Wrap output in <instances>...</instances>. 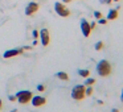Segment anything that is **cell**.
<instances>
[{"label": "cell", "mask_w": 123, "mask_h": 112, "mask_svg": "<svg viewBox=\"0 0 123 112\" xmlns=\"http://www.w3.org/2000/svg\"><path fill=\"white\" fill-rule=\"evenodd\" d=\"M103 45H105V44L103 42H102V41H98V42H97L95 44V46H94V48H95V50H102V49H103Z\"/></svg>", "instance_id": "14"}, {"label": "cell", "mask_w": 123, "mask_h": 112, "mask_svg": "<svg viewBox=\"0 0 123 112\" xmlns=\"http://www.w3.org/2000/svg\"><path fill=\"white\" fill-rule=\"evenodd\" d=\"M85 94H86V96H90L91 94H93V87H91V86H86Z\"/></svg>", "instance_id": "15"}, {"label": "cell", "mask_w": 123, "mask_h": 112, "mask_svg": "<svg viewBox=\"0 0 123 112\" xmlns=\"http://www.w3.org/2000/svg\"><path fill=\"white\" fill-rule=\"evenodd\" d=\"M112 1H119V0H112Z\"/></svg>", "instance_id": "27"}, {"label": "cell", "mask_w": 123, "mask_h": 112, "mask_svg": "<svg viewBox=\"0 0 123 112\" xmlns=\"http://www.w3.org/2000/svg\"><path fill=\"white\" fill-rule=\"evenodd\" d=\"M24 53V49H9V50H7V51H4V54H3V57L6 59H8V58H12V57H16V56H20V54H23Z\"/></svg>", "instance_id": "9"}, {"label": "cell", "mask_w": 123, "mask_h": 112, "mask_svg": "<svg viewBox=\"0 0 123 112\" xmlns=\"http://www.w3.org/2000/svg\"><path fill=\"white\" fill-rule=\"evenodd\" d=\"M111 112H119V109H117V108H114V109H111Z\"/></svg>", "instance_id": "24"}, {"label": "cell", "mask_w": 123, "mask_h": 112, "mask_svg": "<svg viewBox=\"0 0 123 112\" xmlns=\"http://www.w3.org/2000/svg\"><path fill=\"white\" fill-rule=\"evenodd\" d=\"M85 90H86V86L85 84H77V86H74L73 87V90H72V98L74 99V100H83L85 99V96H86V94H85Z\"/></svg>", "instance_id": "2"}, {"label": "cell", "mask_w": 123, "mask_h": 112, "mask_svg": "<svg viewBox=\"0 0 123 112\" xmlns=\"http://www.w3.org/2000/svg\"><path fill=\"white\" fill-rule=\"evenodd\" d=\"M32 36H33V38H35V40H37V38H38V36H40V30L35 29V30L32 32Z\"/></svg>", "instance_id": "16"}, {"label": "cell", "mask_w": 123, "mask_h": 112, "mask_svg": "<svg viewBox=\"0 0 123 112\" xmlns=\"http://www.w3.org/2000/svg\"><path fill=\"white\" fill-rule=\"evenodd\" d=\"M31 101H32V106L33 107H43V106H45V104H46V98L40 96V95H36V96H32Z\"/></svg>", "instance_id": "8"}, {"label": "cell", "mask_w": 123, "mask_h": 112, "mask_svg": "<svg viewBox=\"0 0 123 112\" xmlns=\"http://www.w3.org/2000/svg\"><path fill=\"white\" fill-rule=\"evenodd\" d=\"M94 83H95V79L94 78H86V80H85V86H93Z\"/></svg>", "instance_id": "13"}, {"label": "cell", "mask_w": 123, "mask_h": 112, "mask_svg": "<svg viewBox=\"0 0 123 112\" xmlns=\"http://www.w3.org/2000/svg\"><path fill=\"white\" fill-rule=\"evenodd\" d=\"M72 0H62V3H70Z\"/></svg>", "instance_id": "23"}, {"label": "cell", "mask_w": 123, "mask_h": 112, "mask_svg": "<svg viewBox=\"0 0 123 112\" xmlns=\"http://www.w3.org/2000/svg\"><path fill=\"white\" fill-rule=\"evenodd\" d=\"M40 9V6L36 1H31L27 4V8H25V15L27 16H33L35 13H37V11Z\"/></svg>", "instance_id": "5"}, {"label": "cell", "mask_w": 123, "mask_h": 112, "mask_svg": "<svg viewBox=\"0 0 123 112\" xmlns=\"http://www.w3.org/2000/svg\"><path fill=\"white\" fill-rule=\"evenodd\" d=\"M120 100L123 101V90H122V95H120Z\"/></svg>", "instance_id": "25"}, {"label": "cell", "mask_w": 123, "mask_h": 112, "mask_svg": "<svg viewBox=\"0 0 123 112\" xmlns=\"http://www.w3.org/2000/svg\"><path fill=\"white\" fill-rule=\"evenodd\" d=\"M99 3L101 4H111L112 0H99Z\"/></svg>", "instance_id": "19"}, {"label": "cell", "mask_w": 123, "mask_h": 112, "mask_svg": "<svg viewBox=\"0 0 123 112\" xmlns=\"http://www.w3.org/2000/svg\"><path fill=\"white\" fill-rule=\"evenodd\" d=\"M81 30H82V34L85 37H89L91 33V28H90V22L87 21L86 19L81 20Z\"/></svg>", "instance_id": "7"}, {"label": "cell", "mask_w": 123, "mask_h": 112, "mask_svg": "<svg viewBox=\"0 0 123 112\" xmlns=\"http://www.w3.org/2000/svg\"><path fill=\"white\" fill-rule=\"evenodd\" d=\"M107 21H109L107 19H102V17H101V19H98V24H102V25H106Z\"/></svg>", "instance_id": "17"}, {"label": "cell", "mask_w": 123, "mask_h": 112, "mask_svg": "<svg viewBox=\"0 0 123 112\" xmlns=\"http://www.w3.org/2000/svg\"><path fill=\"white\" fill-rule=\"evenodd\" d=\"M94 17H95L97 20H98V19H101V17H102V13H101L99 11H95V12H94Z\"/></svg>", "instance_id": "18"}, {"label": "cell", "mask_w": 123, "mask_h": 112, "mask_svg": "<svg viewBox=\"0 0 123 112\" xmlns=\"http://www.w3.org/2000/svg\"><path fill=\"white\" fill-rule=\"evenodd\" d=\"M54 11H56V13L61 17H68L70 15L69 8H68L64 3H58V1L54 3Z\"/></svg>", "instance_id": "4"}, {"label": "cell", "mask_w": 123, "mask_h": 112, "mask_svg": "<svg viewBox=\"0 0 123 112\" xmlns=\"http://www.w3.org/2000/svg\"><path fill=\"white\" fill-rule=\"evenodd\" d=\"M9 100H11V101H15V100H16V96H13V95H11V96H9Z\"/></svg>", "instance_id": "22"}, {"label": "cell", "mask_w": 123, "mask_h": 112, "mask_svg": "<svg viewBox=\"0 0 123 112\" xmlns=\"http://www.w3.org/2000/svg\"><path fill=\"white\" fill-rule=\"evenodd\" d=\"M56 77L58 78V79H61V80H69V75H68L65 71H58L56 74Z\"/></svg>", "instance_id": "11"}, {"label": "cell", "mask_w": 123, "mask_h": 112, "mask_svg": "<svg viewBox=\"0 0 123 112\" xmlns=\"http://www.w3.org/2000/svg\"><path fill=\"white\" fill-rule=\"evenodd\" d=\"M33 94L31 91H27V90H21L16 94V100L19 101L20 104H28L32 99Z\"/></svg>", "instance_id": "3"}, {"label": "cell", "mask_w": 123, "mask_h": 112, "mask_svg": "<svg viewBox=\"0 0 123 112\" xmlns=\"http://www.w3.org/2000/svg\"><path fill=\"white\" fill-rule=\"evenodd\" d=\"M1 106H3V101H1V99H0V109H1Z\"/></svg>", "instance_id": "26"}, {"label": "cell", "mask_w": 123, "mask_h": 112, "mask_svg": "<svg viewBox=\"0 0 123 112\" xmlns=\"http://www.w3.org/2000/svg\"><path fill=\"white\" fill-rule=\"evenodd\" d=\"M40 40H41V44H43V46H48L49 42H50V34H49V30L46 29V28H43V29L40 30Z\"/></svg>", "instance_id": "6"}, {"label": "cell", "mask_w": 123, "mask_h": 112, "mask_svg": "<svg viewBox=\"0 0 123 112\" xmlns=\"http://www.w3.org/2000/svg\"><path fill=\"white\" fill-rule=\"evenodd\" d=\"M95 25H97V22L95 21H93V22H90V28H91V30L94 29V28H95Z\"/></svg>", "instance_id": "21"}, {"label": "cell", "mask_w": 123, "mask_h": 112, "mask_svg": "<svg viewBox=\"0 0 123 112\" xmlns=\"http://www.w3.org/2000/svg\"><path fill=\"white\" fill-rule=\"evenodd\" d=\"M97 73H98L99 77H109L112 71L111 63H110L107 59H101V61L97 63Z\"/></svg>", "instance_id": "1"}, {"label": "cell", "mask_w": 123, "mask_h": 112, "mask_svg": "<svg viewBox=\"0 0 123 112\" xmlns=\"http://www.w3.org/2000/svg\"><path fill=\"white\" fill-rule=\"evenodd\" d=\"M37 90L40 91V92H43V91H45V86H44V84H38L37 86Z\"/></svg>", "instance_id": "20"}, {"label": "cell", "mask_w": 123, "mask_h": 112, "mask_svg": "<svg viewBox=\"0 0 123 112\" xmlns=\"http://www.w3.org/2000/svg\"><path fill=\"white\" fill-rule=\"evenodd\" d=\"M78 74H80V77L87 78L89 75H90V71H89L87 69H80V70H78Z\"/></svg>", "instance_id": "12"}, {"label": "cell", "mask_w": 123, "mask_h": 112, "mask_svg": "<svg viewBox=\"0 0 123 112\" xmlns=\"http://www.w3.org/2000/svg\"><path fill=\"white\" fill-rule=\"evenodd\" d=\"M118 19V9H110L107 13V20H117Z\"/></svg>", "instance_id": "10"}]
</instances>
